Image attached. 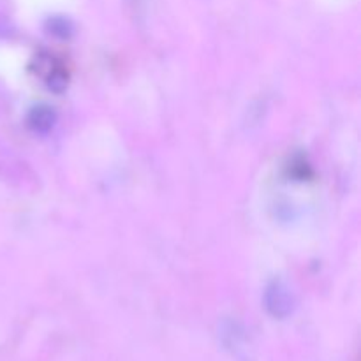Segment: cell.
<instances>
[{
  "mask_svg": "<svg viewBox=\"0 0 361 361\" xmlns=\"http://www.w3.org/2000/svg\"><path fill=\"white\" fill-rule=\"evenodd\" d=\"M221 341L224 344V348L231 353L233 356H236L238 360H249L250 358V344L249 337H247V331L243 330V326L236 321L228 319L221 324Z\"/></svg>",
  "mask_w": 361,
  "mask_h": 361,
  "instance_id": "2",
  "label": "cell"
},
{
  "mask_svg": "<svg viewBox=\"0 0 361 361\" xmlns=\"http://www.w3.org/2000/svg\"><path fill=\"white\" fill-rule=\"evenodd\" d=\"M55 111H53L51 108H48V106H39V108L32 109L28 122H30V127L34 130H37V133H46V130H49L55 126Z\"/></svg>",
  "mask_w": 361,
  "mask_h": 361,
  "instance_id": "3",
  "label": "cell"
},
{
  "mask_svg": "<svg viewBox=\"0 0 361 361\" xmlns=\"http://www.w3.org/2000/svg\"><path fill=\"white\" fill-rule=\"evenodd\" d=\"M264 305L271 316L277 319H286L295 310V296L284 282L274 281L267 286L264 291Z\"/></svg>",
  "mask_w": 361,
  "mask_h": 361,
  "instance_id": "1",
  "label": "cell"
}]
</instances>
